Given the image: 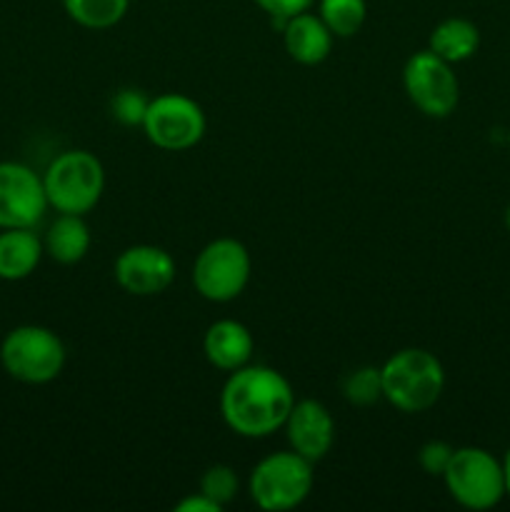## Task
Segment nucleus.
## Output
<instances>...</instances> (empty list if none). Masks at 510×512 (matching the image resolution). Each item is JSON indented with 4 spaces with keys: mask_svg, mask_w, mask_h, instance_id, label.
I'll list each match as a JSON object with an SVG mask.
<instances>
[{
    "mask_svg": "<svg viewBox=\"0 0 510 512\" xmlns=\"http://www.w3.org/2000/svg\"><path fill=\"white\" fill-rule=\"evenodd\" d=\"M295 403L293 385L268 365L233 370L220 390V415L240 438H268L285 425Z\"/></svg>",
    "mask_w": 510,
    "mask_h": 512,
    "instance_id": "f257e3e1",
    "label": "nucleus"
},
{
    "mask_svg": "<svg viewBox=\"0 0 510 512\" xmlns=\"http://www.w3.org/2000/svg\"><path fill=\"white\" fill-rule=\"evenodd\" d=\"M383 400L400 413H425L445 388L443 363L423 348H403L380 365Z\"/></svg>",
    "mask_w": 510,
    "mask_h": 512,
    "instance_id": "f03ea898",
    "label": "nucleus"
},
{
    "mask_svg": "<svg viewBox=\"0 0 510 512\" xmlns=\"http://www.w3.org/2000/svg\"><path fill=\"white\" fill-rule=\"evenodd\" d=\"M43 185L55 213L88 215L103 198V163L88 150H65L48 165Z\"/></svg>",
    "mask_w": 510,
    "mask_h": 512,
    "instance_id": "7ed1b4c3",
    "label": "nucleus"
},
{
    "mask_svg": "<svg viewBox=\"0 0 510 512\" xmlns=\"http://www.w3.org/2000/svg\"><path fill=\"white\" fill-rule=\"evenodd\" d=\"M313 483V463L295 450H280L250 470L248 493L260 510L285 512L308 500Z\"/></svg>",
    "mask_w": 510,
    "mask_h": 512,
    "instance_id": "20e7f679",
    "label": "nucleus"
},
{
    "mask_svg": "<svg viewBox=\"0 0 510 512\" xmlns=\"http://www.w3.org/2000/svg\"><path fill=\"white\" fill-rule=\"evenodd\" d=\"M0 363L10 378L25 385L53 383L65 368V345L43 325H18L3 338Z\"/></svg>",
    "mask_w": 510,
    "mask_h": 512,
    "instance_id": "39448f33",
    "label": "nucleus"
},
{
    "mask_svg": "<svg viewBox=\"0 0 510 512\" xmlns=\"http://www.w3.org/2000/svg\"><path fill=\"white\" fill-rule=\"evenodd\" d=\"M443 483L460 508L475 512L490 510L505 498L503 460L473 445L455 448Z\"/></svg>",
    "mask_w": 510,
    "mask_h": 512,
    "instance_id": "423d86ee",
    "label": "nucleus"
},
{
    "mask_svg": "<svg viewBox=\"0 0 510 512\" xmlns=\"http://www.w3.org/2000/svg\"><path fill=\"white\" fill-rule=\"evenodd\" d=\"M253 260L248 248L235 238H215L193 263V285L210 303H230L250 283Z\"/></svg>",
    "mask_w": 510,
    "mask_h": 512,
    "instance_id": "0eeeda50",
    "label": "nucleus"
},
{
    "mask_svg": "<svg viewBox=\"0 0 510 512\" xmlns=\"http://www.w3.org/2000/svg\"><path fill=\"white\" fill-rule=\"evenodd\" d=\"M403 88L410 103L428 118H448L458 108V75L453 73V65L430 48L418 50L405 60Z\"/></svg>",
    "mask_w": 510,
    "mask_h": 512,
    "instance_id": "6e6552de",
    "label": "nucleus"
},
{
    "mask_svg": "<svg viewBox=\"0 0 510 512\" xmlns=\"http://www.w3.org/2000/svg\"><path fill=\"white\" fill-rule=\"evenodd\" d=\"M205 113L193 98L183 93H163L150 98L143 120V133L155 148L180 153L198 145L205 135Z\"/></svg>",
    "mask_w": 510,
    "mask_h": 512,
    "instance_id": "1a4fd4ad",
    "label": "nucleus"
},
{
    "mask_svg": "<svg viewBox=\"0 0 510 512\" xmlns=\"http://www.w3.org/2000/svg\"><path fill=\"white\" fill-rule=\"evenodd\" d=\"M43 175L23 163H0V230L35 228L48 210Z\"/></svg>",
    "mask_w": 510,
    "mask_h": 512,
    "instance_id": "9d476101",
    "label": "nucleus"
},
{
    "mask_svg": "<svg viewBox=\"0 0 510 512\" xmlns=\"http://www.w3.org/2000/svg\"><path fill=\"white\" fill-rule=\"evenodd\" d=\"M113 275L115 283L128 295L150 298V295L165 293L173 285L175 260L160 245H130L115 258Z\"/></svg>",
    "mask_w": 510,
    "mask_h": 512,
    "instance_id": "9b49d317",
    "label": "nucleus"
},
{
    "mask_svg": "<svg viewBox=\"0 0 510 512\" xmlns=\"http://www.w3.org/2000/svg\"><path fill=\"white\" fill-rule=\"evenodd\" d=\"M285 438L290 450L303 455L310 463H318L330 453L335 443V420L320 400H295L285 418Z\"/></svg>",
    "mask_w": 510,
    "mask_h": 512,
    "instance_id": "f8f14e48",
    "label": "nucleus"
},
{
    "mask_svg": "<svg viewBox=\"0 0 510 512\" xmlns=\"http://www.w3.org/2000/svg\"><path fill=\"white\" fill-rule=\"evenodd\" d=\"M255 350V340L243 323L233 318L215 320L203 338V353L213 368L223 373L243 368L250 363Z\"/></svg>",
    "mask_w": 510,
    "mask_h": 512,
    "instance_id": "ddd939ff",
    "label": "nucleus"
},
{
    "mask_svg": "<svg viewBox=\"0 0 510 512\" xmlns=\"http://www.w3.org/2000/svg\"><path fill=\"white\" fill-rule=\"evenodd\" d=\"M280 30H283L285 53L300 65H320L333 50L335 35L318 13L305 10V13L293 15L280 25Z\"/></svg>",
    "mask_w": 510,
    "mask_h": 512,
    "instance_id": "4468645a",
    "label": "nucleus"
},
{
    "mask_svg": "<svg viewBox=\"0 0 510 512\" xmlns=\"http://www.w3.org/2000/svg\"><path fill=\"white\" fill-rule=\"evenodd\" d=\"M43 238L33 228H5L0 233V280H23L43 258Z\"/></svg>",
    "mask_w": 510,
    "mask_h": 512,
    "instance_id": "2eb2a0df",
    "label": "nucleus"
},
{
    "mask_svg": "<svg viewBox=\"0 0 510 512\" xmlns=\"http://www.w3.org/2000/svg\"><path fill=\"white\" fill-rule=\"evenodd\" d=\"M90 243V228L85 223V215H68L58 213V218L50 223L48 233L43 238V248L55 263L60 265H75L88 255Z\"/></svg>",
    "mask_w": 510,
    "mask_h": 512,
    "instance_id": "dca6fc26",
    "label": "nucleus"
},
{
    "mask_svg": "<svg viewBox=\"0 0 510 512\" xmlns=\"http://www.w3.org/2000/svg\"><path fill=\"white\" fill-rule=\"evenodd\" d=\"M428 48L445 63H465L480 48V30L468 18H445L433 28L428 38Z\"/></svg>",
    "mask_w": 510,
    "mask_h": 512,
    "instance_id": "f3484780",
    "label": "nucleus"
},
{
    "mask_svg": "<svg viewBox=\"0 0 510 512\" xmlns=\"http://www.w3.org/2000/svg\"><path fill=\"white\" fill-rule=\"evenodd\" d=\"M63 8L80 28L108 30L125 18L130 0H63Z\"/></svg>",
    "mask_w": 510,
    "mask_h": 512,
    "instance_id": "a211bd4d",
    "label": "nucleus"
},
{
    "mask_svg": "<svg viewBox=\"0 0 510 512\" xmlns=\"http://www.w3.org/2000/svg\"><path fill=\"white\" fill-rule=\"evenodd\" d=\"M318 15L335 38H353L368 15L365 0H318Z\"/></svg>",
    "mask_w": 510,
    "mask_h": 512,
    "instance_id": "6ab92c4d",
    "label": "nucleus"
},
{
    "mask_svg": "<svg viewBox=\"0 0 510 512\" xmlns=\"http://www.w3.org/2000/svg\"><path fill=\"white\" fill-rule=\"evenodd\" d=\"M343 398L350 405L358 408H368V405L383 400V380H380V368L373 365H363L345 375L343 380Z\"/></svg>",
    "mask_w": 510,
    "mask_h": 512,
    "instance_id": "aec40b11",
    "label": "nucleus"
},
{
    "mask_svg": "<svg viewBox=\"0 0 510 512\" xmlns=\"http://www.w3.org/2000/svg\"><path fill=\"white\" fill-rule=\"evenodd\" d=\"M198 490L205 495V498H210L215 505H220V508L225 510L235 498H238V490H240L238 475H235V470L230 468V465L215 463L200 475Z\"/></svg>",
    "mask_w": 510,
    "mask_h": 512,
    "instance_id": "412c9836",
    "label": "nucleus"
},
{
    "mask_svg": "<svg viewBox=\"0 0 510 512\" xmlns=\"http://www.w3.org/2000/svg\"><path fill=\"white\" fill-rule=\"evenodd\" d=\"M150 98L140 88H120L110 98V115L125 128H143Z\"/></svg>",
    "mask_w": 510,
    "mask_h": 512,
    "instance_id": "4be33fe9",
    "label": "nucleus"
},
{
    "mask_svg": "<svg viewBox=\"0 0 510 512\" xmlns=\"http://www.w3.org/2000/svg\"><path fill=\"white\" fill-rule=\"evenodd\" d=\"M455 448L445 440H428L423 448L418 450V465L433 478H443L445 470H448L450 460H453Z\"/></svg>",
    "mask_w": 510,
    "mask_h": 512,
    "instance_id": "5701e85b",
    "label": "nucleus"
},
{
    "mask_svg": "<svg viewBox=\"0 0 510 512\" xmlns=\"http://www.w3.org/2000/svg\"><path fill=\"white\" fill-rule=\"evenodd\" d=\"M253 3L258 5L265 15H270V20H273L275 25H283L285 20L293 18V15L310 10V5H313L315 0H253Z\"/></svg>",
    "mask_w": 510,
    "mask_h": 512,
    "instance_id": "b1692460",
    "label": "nucleus"
},
{
    "mask_svg": "<svg viewBox=\"0 0 510 512\" xmlns=\"http://www.w3.org/2000/svg\"><path fill=\"white\" fill-rule=\"evenodd\" d=\"M223 508L220 505H215L213 500L205 498L203 493H190L185 495L180 503H175V512H220Z\"/></svg>",
    "mask_w": 510,
    "mask_h": 512,
    "instance_id": "393cba45",
    "label": "nucleus"
},
{
    "mask_svg": "<svg viewBox=\"0 0 510 512\" xmlns=\"http://www.w3.org/2000/svg\"><path fill=\"white\" fill-rule=\"evenodd\" d=\"M503 470H505V495L510 498V450L505 453V458H503Z\"/></svg>",
    "mask_w": 510,
    "mask_h": 512,
    "instance_id": "a878e982",
    "label": "nucleus"
},
{
    "mask_svg": "<svg viewBox=\"0 0 510 512\" xmlns=\"http://www.w3.org/2000/svg\"><path fill=\"white\" fill-rule=\"evenodd\" d=\"M505 228H508L510 230V205H508V208H505Z\"/></svg>",
    "mask_w": 510,
    "mask_h": 512,
    "instance_id": "bb28decb",
    "label": "nucleus"
},
{
    "mask_svg": "<svg viewBox=\"0 0 510 512\" xmlns=\"http://www.w3.org/2000/svg\"><path fill=\"white\" fill-rule=\"evenodd\" d=\"M508 145H510V133H508Z\"/></svg>",
    "mask_w": 510,
    "mask_h": 512,
    "instance_id": "cd10ccee",
    "label": "nucleus"
}]
</instances>
